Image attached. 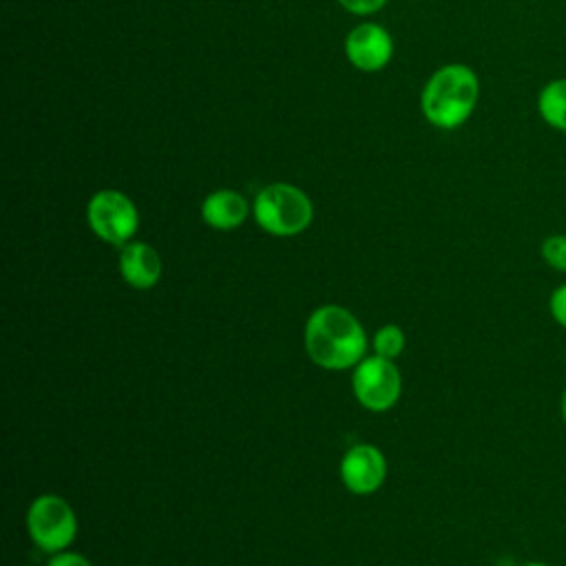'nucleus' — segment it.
Here are the masks:
<instances>
[{
    "label": "nucleus",
    "instance_id": "nucleus-1",
    "mask_svg": "<svg viewBox=\"0 0 566 566\" xmlns=\"http://www.w3.org/2000/svg\"><path fill=\"white\" fill-rule=\"evenodd\" d=\"M365 332L345 307H318L305 325V347L310 358L325 369H345L360 360Z\"/></svg>",
    "mask_w": 566,
    "mask_h": 566
},
{
    "label": "nucleus",
    "instance_id": "nucleus-2",
    "mask_svg": "<svg viewBox=\"0 0 566 566\" xmlns=\"http://www.w3.org/2000/svg\"><path fill=\"white\" fill-rule=\"evenodd\" d=\"M480 97V82L471 66L447 64L438 69L422 91V113L438 128L462 126Z\"/></svg>",
    "mask_w": 566,
    "mask_h": 566
},
{
    "label": "nucleus",
    "instance_id": "nucleus-3",
    "mask_svg": "<svg viewBox=\"0 0 566 566\" xmlns=\"http://www.w3.org/2000/svg\"><path fill=\"white\" fill-rule=\"evenodd\" d=\"M254 219L265 232L290 237L310 226L312 201L296 186L270 184L254 199Z\"/></svg>",
    "mask_w": 566,
    "mask_h": 566
},
{
    "label": "nucleus",
    "instance_id": "nucleus-4",
    "mask_svg": "<svg viewBox=\"0 0 566 566\" xmlns=\"http://www.w3.org/2000/svg\"><path fill=\"white\" fill-rule=\"evenodd\" d=\"M27 526L31 533V539L42 548V551H60L69 546L75 537V513L73 509L57 495H42L33 500L29 515H27Z\"/></svg>",
    "mask_w": 566,
    "mask_h": 566
},
{
    "label": "nucleus",
    "instance_id": "nucleus-5",
    "mask_svg": "<svg viewBox=\"0 0 566 566\" xmlns=\"http://www.w3.org/2000/svg\"><path fill=\"white\" fill-rule=\"evenodd\" d=\"M88 223L93 232L115 245H124L137 230V210L119 190H99L88 201Z\"/></svg>",
    "mask_w": 566,
    "mask_h": 566
},
{
    "label": "nucleus",
    "instance_id": "nucleus-6",
    "mask_svg": "<svg viewBox=\"0 0 566 566\" xmlns=\"http://www.w3.org/2000/svg\"><path fill=\"white\" fill-rule=\"evenodd\" d=\"M354 394L367 409L385 411L400 396V374L389 358H365L354 371Z\"/></svg>",
    "mask_w": 566,
    "mask_h": 566
},
{
    "label": "nucleus",
    "instance_id": "nucleus-7",
    "mask_svg": "<svg viewBox=\"0 0 566 566\" xmlns=\"http://www.w3.org/2000/svg\"><path fill=\"white\" fill-rule=\"evenodd\" d=\"M345 53L356 69L378 71L391 60L394 42L382 27L365 22L349 31L345 40Z\"/></svg>",
    "mask_w": 566,
    "mask_h": 566
},
{
    "label": "nucleus",
    "instance_id": "nucleus-8",
    "mask_svg": "<svg viewBox=\"0 0 566 566\" xmlns=\"http://www.w3.org/2000/svg\"><path fill=\"white\" fill-rule=\"evenodd\" d=\"M385 473H387L385 458L371 444L352 447L340 462V475L345 486L360 495L376 491L382 484Z\"/></svg>",
    "mask_w": 566,
    "mask_h": 566
},
{
    "label": "nucleus",
    "instance_id": "nucleus-9",
    "mask_svg": "<svg viewBox=\"0 0 566 566\" xmlns=\"http://www.w3.org/2000/svg\"><path fill=\"white\" fill-rule=\"evenodd\" d=\"M119 272L124 281L137 290L153 287L161 276V259L146 243H126L119 254Z\"/></svg>",
    "mask_w": 566,
    "mask_h": 566
},
{
    "label": "nucleus",
    "instance_id": "nucleus-10",
    "mask_svg": "<svg viewBox=\"0 0 566 566\" xmlns=\"http://www.w3.org/2000/svg\"><path fill=\"white\" fill-rule=\"evenodd\" d=\"M203 221L217 230H232L248 217V201L234 190H217L201 206Z\"/></svg>",
    "mask_w": 566,
    "mask_h": 566
},
{
    "label": "nucleus",
    "instance_id": "nucleus-11",
    "mask_svg": "<svg viewBox=\"0 0 566 566\" xmlns=\"http://www.w3.org/2000/svg\"><path fill=\"white\" fill-rule=\"evenodd\" d=\"M537 113L551 128L566 133V77H555L539 88Z\"/></svg>",
    "mask_w": 566,
    "mask_h": 566
},
{
    "label": "nucleus",
    "instance_id": "nucleus-12",
    "mask_svg": "<svg viewBox=\"0 0 566 566\" xmlns=\"http://www.w3.org/2000/svg\"><path fill=\"white\" fill-rule=\"evenodd\" d=\"M539 256L551 270L566 274V234H548L539 245Z\"/></svg>",
    "mask_w": 566,
    "mask_h": 566
},
{
    "label": "nucleus",
    "instance_id": "nucleus-13",
    "mask_svg": "<svg viewBox=\"0 0 566 566\" xmlns=\"http://www.w3.org/2000/svg\"><path fill=\"white\" fill-rule=\"evenodd\" d=\"M405 347V334L400 327L396 325H385L376 332L374 336V349H376V356H382V358H396Z\"/></svg>",
    "mask_w": 566,
    "mask_h": 566
},
{
    "label": "nucleus",
    "instance_id": "nucleus-14",
    "mask_svg": "<svg viewBox=\"0 0 566 566\" xmlns=\"http://www.w3.org/2000/svg\"><path fill=\"white\" fill-rule=\"evenodd\" d=\"M548 314H551V318L562 329H566V283H559L551 292V296H548Z\"/></svg>",
    "mask_w": 566,
    "mask_h": 566
},
{
    "label": "nucleus",
    "instance_id": "nucleus-15",
    "mask_svg": "<svg viewBox=\"0 0 566 566\" xmlns=\"http://www.w3.org/2000/svg\"><path fill=\"white\" fill-rule=\"evenodd\" d=\"M352 13H371L378 11L387 0H338Z\"/></svg>",
    "mask_w": 566,
    "mask_h": 566
},
{
    "label": "nucleus",
    "instance_id": "nucleus-16",
    "mask_svg": "<svg viewBox=\"0 0 566 566\" xmlns=\"http://www.w3.org/2000/svg\"><path fill=\"white\" fill-rule=\"evenodd\" d=\"M49 566H91V564L80 553H60V555L51 557Z\"/></svg>",
    "mask_w": 566,
    "mask_h": 566
},
{
    "label": "nucleus",
    "instance_id": "nucleus-17",
    "mask_svg": "<svg viewBox=\"0 0 566 566\" xmlns=\"http://www.w3.org/2000/svg\"><path fill=\"white\" fill-rule=\"evenodd\" d=\"M559 416H562V420L566 424V387H564V391L559 396Z\"/></svg>",
    "mask_w": 566,
    "mask_h": 566
},
{
    "label": "nucleus",
    "instance_id": "nucleus-18",
    "mask_svg": "<svg viewBox=\"0 0 566 566\" xmlns=\"http://www.w3.org/2000/svg\"><path fill=\"white\" fill-rule=\"evenodd\" d=\"M517 566H551V564L548 562H539V559H526V562H522Z\"/></svg>",
    "mask_w": 566,
    "mask_h": 566
},
{
    "label": "nucleus",
    "instance_id": "nucleus-19",
    "mask_svg": "<svg viewBox=\"0 0 566 566\" xmlns=\"http://www.w3.org/2000/svg\"><path fill=\"white\" fill-rule=\"evenodd\" d=\"M564 363H566V349H564Z\"/></svg>",
    "mask_w": 566,
    "mask_h": 566
}]
</instances>
